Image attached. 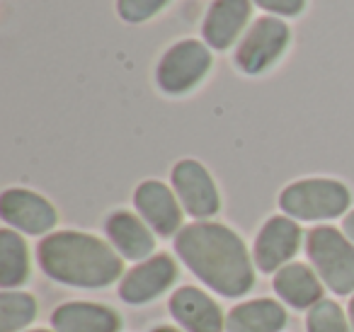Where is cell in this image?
<instances>
[{
  "label": "cell",
  "mask_w": 354,
  "mask_h": 332,
  "mask_svg": "<svg viewBox=\"0 0 354 332\" xmlns=\"http://www.w3.org/2000/svg\"><path fill=\"white\" fill-rule=\"evenodd\" d=\"M183 262L221 296H245L255 284V269L243 238L223 223L199 221L185 225L175 238Z\"/></svg>",
  "instance_id": "1"
},
{
  "label": "cell",
  "mask_w": 354,
  "mask_h": 332,
  "mask_svg": "<svg viewBox=\"0 0 354 332\" xmlns=\"http://www.w3.org/2000/svg\"><path fill=\"white\" fill-rule=\"evenodd\" d=\"M39 264L54 282L83 288H102L114 284L124 272L104 240L78 230H59L39 243Z\"/></svg>",
  "instance_id": "2"
},
{
  "label": "cell",
  "mask_w": 354,
  "mask_h": 332,
  "mask_svg": "<svg viewBox=\"0 0 354 332\" xmlns=\"http://www.w3.org/2000/svg\"><path fill=\"white\" fill-rule=\"evenodd\" d=\"M352 194L337 180L310 177L289 185L279 194V206L289 219L299 221H325L337 219L349 209Z\"/></svg>",
  "instance_id": "3"
},
{
  "label": "cell",
  "mask_w": 354,
  "mask_h": 332,
  "mask_svg": "<svg viewBox=\"0 0 354 332\" xmlns=\"http://www.w3.org/2000/svg\"><path fill=\"white\" fill-rule=\"evenodd\" d=\"M308 257L315 274L335 293L354 291V245L333 225H318L308 233Z\"/></svg>",
  "instance_id": "4"
},
{
  "label": "cell",
  "mask_w": 354,
  "mask_h": 332,
  "mask_svg": "<svg viewBox=\"0 0 354 332\" xmlns=\"http://www.w3.org/2000/svg\"><path fill=\"white\" fill-rule=\"evenodd\" d=\"M212 68V51L197 39H183L162 54L156 68V80L162 93L185 95L197 88Z\"/></svg>",
  "instance_id": "5"
},
{
  "label": "cell",
  "mask_w": 354,
  "mask_h": 332,
  "mask_svg": "<svg viewBox=\"0 0 354 332\" xmlns=\"http://www.w3.org/2000/svg\"><path fill=\"white\" fill-rule=\"evenodd\" d=\"M291 39L289 25L279 17H260L243 35L236 49V66L248 75L265 73L272 64L279 61Z\"/></svg>",
  "instance_id": "6"
},
{
  "label": "cell",
  "mask_w": 354,
  "mask_h": 332,
  "mask_svg": "<svg viewBox=\"0 0 354 332\" xmlns=\"http://www.w3.org/2000/svg\"><path fill=\"white\" fill-rule=\"evenodd\" d=\"M172 187L183 209L194 219H209L221 209L216 182L199 160L185 158L177 163L172 167Z\"/></svg>",
  "instance_id": "7"
},
{
  "label": "cell",
  "mask_w": 354,
  "mask_h": 332,
  "mask_svg": "<svg viewBox=\"0 0 354 332\" xmlns=\"http://www.w3.org/2000/svg\"><path fill=\"white\" fill-rule=\"evenodd\" d=\"M0 214L8 225L30 235H44L56 225L59 216L49 199L32 190L10 187L0 196Z\"/></svg>",
  "instance_id": "8"
},
{
  "label": "cell",
  "mask_w": 354,
  "mask_h": 332,
  "mask_svg": "<svg viewBox=\"0 0 354 332\" xmlns=\"http://www.w3.org/2000/svg\"><path fill=\"white\" fill-rule=\"evenodd\" d=\"M301 228L289 216H272L262 225L255 240V264L262 272H279L291 264V257L299 252Z\"/></svg>",
  "instance_id": "9"
},
{
  "label": "cell",
  "mask_w": 354,
  "mask_h": 332,
  "mask_svg": "<svg viewBox=\"0 0 354 332\" xmlns=\"http://www.w3.org/2000/svg\"><path fill=\"white\" fill-rule=\"evenodd\" d=\"M175 192L167 185L158 180H146L136 187L133 192V204L141 219L151 225L153 233L162 235H175L183 225V209H180V199H175Z\"/></svg>",
  "instance_id": "10"
},
{
  "label": "cell",
  "mask_w": 354,
  "mask_h": 332,
  "mask_svg": "<svg viewBox=\"0 0 354 332\" xmlns=\"http://www.w3.org/2000/svg\"><path fill=\"white\" fill-rule=\"evenodd\" d=\"M175 279H177V264L172 262V257L156 255V257H148L143 262H138L122 279L119 296H122V301L141 306V303H148L160 296V293H165L175 284Z\"/></svg>",
  "instance_id": "11"
},
{
  "label": "cell",
  "mask_w": 354,
  "mask_h": 332,
  "mask_svg": "<svg viewBox=\"0 0 354 332\" xmlns=\"http://www.w3.org/2000/svg\"><path fill=\"white\" fill-rule=\"evenodd\" d=\"M170 313L187 332H221L226 325L218 303L194 286H183L172 293Z\"/></svg>",
  "instance_id": "12"
},
{
  "label": "cell",
  "mask_w": 354,
  "mask_h": 332,
  "mask_svg": "<svg viewBox=\"0 0 354 332\" xmlns=\"http://www.w3.org/2000/svg\"><path fill=\"white\" fill-rule=\"evenodd\" d=\"M250 0H214L204 17L202 35L212 49L226 51L250 20Z\"/></svg>",
  "instance_id": "13"
},
{
  "label": "cell",
  "mask_w": 354,
  "mask_h": 332,
  "mask_svg": "<svg viewBox=\"0 0 354 332\" xmlns=\"http://www.w3.org/2000/svg\"><path fill=\"white\" fill-rule=\"evenodd\" d=\"M104 228H107L109 240L124 259L143 262L151 257L153 248H156L151 225L138 216H133L131 211H114Z\"/></svg>",
  "instance_id": "14"
},
{
  "label": "cell",
  "mask_w": 354,
  "mask_h": 332,
  "mask_svg": "<svg viewBox=\"0 0 354 332\" xmlns=\"http://www.w3.org/2000/svg\"><path fill=\"white\" fill-rule=\"evenodd\" d=\"M56 332H119L122 320L107 306L85 301H71L51 313Z\"/></svg>",
  "instance_id": "15"
},
{
  "label": "cell",
  "mask_w": 354,
  "mask_h": 332,
  "mask_svg": "<svg viewBox=\"0 0 354 332\" xmlns=\"http://www.w3.org/2000/svg\"><path fill=\"white\" fill-rule=\"evenodd\" d=\"M274 291L291 308H313L318 301H323L320 298L323 296L320 277L308 264H301V262H291L277 272Z\"/></svg>",
  "instance_id": "16"
},
{
  "label": "cell",
  "mask_w": 354,
  "mask_h": 332,
  "mask_svg": "<svg viewBox=\"0 0 354 332\" xmlns=\"http://www.w3.org/2000/svg\"><path fill=\"white\" fill-rule=\"evenodd\" d=\"M286 325V311L272 298H255L236 306L226 317L228 332H281Z\"/></svg>",
  "instance_id": "17"
},
{
  "label": "cell",
  "mask_w": 354,
  "mask_h": 332,
  "mask_svg": "<svg viewBox=\"0 0 354 332\" xmlns=\"http://www.w3.org/2000/svg\"><path fill=\"white\" fill-rule=\"evenodd\" d=\"M30 277V252L25 240L10 228L0 230V284L6 288L20 286Z\"/></svg>",
  "instance_id": "18"
},
{
  "label": "cell",
  "mask_w": 354,
  "mask_h": 332,
  "mask_svg": "<svg viewBox=\"0 0 354 332\" xmlns=\"http://www.w3.org/2000/svg\"><path fill=\"white\" fill-rule=\"evenodd\" d=\"M37 317V301L32 293H0V332H20Z\"/></svg>",
  "instance_id": "19"
},
{
  "label": "cell",
  "mask_w": 354,
  "mask_h": 332,
  "mask_svg": "<svg viewBox=\"0 0 354 332\" xmlns=\"http://www.w3.org/2000/svg\"><path fill=\"white\" fill-rule=\"evenodd\" d=\"M306 330L308 332H349V322L344 311L335 301H318L308 311L306 317Z\"/></svg>",
  "instance_id": "20"
},
{
  "label": "cell",
  "mask_w": 354,
  "mask_h": 332,
  "mask_svg": "<svg viewBox=\"0 0 354 332\" xmlns=\"http://www.w3.org/2000/svg\"><path fill=\"white\" fill-rule=\"evenodd\" d=\"M167 3L170 0H117V12L124 22L138 25V22H146L153 15H158Z\"/></svg>",
  "instance_id": "21"
},
{
  "label": "cell",
  "mask_w": 354,
  "mask_h": 332,
  "mask_svg": "<svg viewBox=\"0 0 354 332\" xmlns=\"http://www.w3.org/2000/svg\"><path fill=\"white\" fill-rule=\"evenodd\" d=\"M255 6H260L262 10L274 12V15H286V17H296L304 12L306 0H252Z\"/></svg>",
  "instance_id": "22"
},
{
  "label": "cell",
  "mask_w": 354,
  "mask_h": 332,
  "mask_svg": "<svg viewBox=\"0 0 354 332\" xmlns=\"http://www.w3.org/2000/svg\"><path fill=\"white\" fill-rule=\"evenodd\" d=\"M342 228H344V235H347V238L354 243V211H349V214H347V219H344Z\"/></svg>",
  "instance_id": "23"
},
{
  "label": "cell",
  "mask_w": 354,
  "mask_h": 332,
  "mask_svg": "<svg viewBox=\"0 0 354 332\" xmlns=\"http://www.w3.org/2000/svg\"><path fill=\"white\" fill-rule=\"evenodd\" d=\"M153 332H183V330H177V327H170V325H162V327H156Z\"/></svg>",
  "instance_id": "24"
},
{
  "label": "cell",
  "mask_w": 354,
  "mask_h": 332,
  "mask_svg": "<svg viewBox=\"0 0 354 332\" xmlns=\"http://www.w3.org/2000/svg\"><path fill=\"white\" fill-rule=\"evenodd\" d=\"M349 320H352V327H354V296H352V301H349Z\"/></svg>",
  "instance_id": "25"
},
{
  "label": "cell",
  "mask_w": 354,
  "mask_h": 332,
  "mask_svg": "<svg viewBox=\"0 0 354 332\" xmlns=\"http://www.w3.org/2000/svg\"><path fill=\"white\" fill-rule=\"evenodd\" d=\"M32 332H49V330H32Z\"/></svg>",
  "instance_id": "26"
}]
</instances>
